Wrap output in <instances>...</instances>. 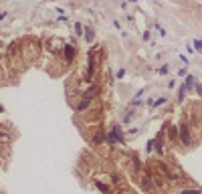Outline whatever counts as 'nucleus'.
<instances>
[{
	"instance_id": "1",
	"label": "nucleus",
	"mask_w": 202,
	"mask_h": 194,
	"mask_svg": "<svg viewBox=\"0 0 202 194\" xmlns=\"http://www.w3.org/2000/svg\"><path fill=\"white\" fill-rule=\"evenodd\" d=\"M107 144L113 146V144H123V136H121V127L115 123V126L109 127V132H107Z\"/></svg>"
},
{
	"instance_id": "2",
	"label": "nucleus",
	"mask_w": 202,
	"mask_h": 194,
	"mask_svg": "<svg viewBox=\"0 0 202 194\" xmlns=\"http://www.w3.org/2000/svg\"><path fill=\"white\" fill-rule=\"evenodd\" d=\"M178 129H180V142H182V146H192V127L186 122H182L178 126Z\"/></svg>"
},
{
	"instance_id": "3",
	"label": "nucleus",
	"mask_w": 202,
	"mask_h": 194,
	"mask_svg": "<svg viewBox=\"0 0 202 194\" xmlns=\"http://www.w3.org/2000/svg\"><path fill=\"white\" fill-rule=\"evenodd\" d=\"M95 77V51L89 53V63H87V73H85V83H91Z\"/></svg>"
},
{
	"instance_id": "4",
	"label": "nucleus",
	"mask_w": 202,
	"mask_h": 194,
	"mask_svg": "<svg viewBox=\"0 0 202 194\" xmlns=\"http://www.w3.org/2000/svg\"><path fill=\"white\" fill-rule=\"evenodd\" d=\"M75 47L73 45H65L63 47V59H65V63L69 65V63H73V59H75Z\"/></svg>"
},
{
	"instance_id": "5",
	"label": "nucleus",
	"mask_w": 202,
	"mask_h": 194,
	"mask_svg": "<svg viewBox=\"0 0 202 194\" xmlns=\"http://www.w3.org/2000/svg\"><path fill=\"white\" fill-rule=\"evenodd\" d=\"M141 188H145V190H152L154 188V176L152 174H144L141 176Z\"/></svg>"
},
{
	"instance_id": "6",
	"label": "nucleus",
	"mask_w": 202,
	"mask_h": 194,
	"mask_svg": "<svg viewBox=\"0 0 202 194\" xmlns=\"http://www.w3.org/2000/svg\"><path fill=\"white\" fill-rule=\"evenodd\" d=\"M91 101H93V99H87V97H83V99H81V101L75 105V111H77V113H83V111L87 109L89 105H91Z\"/></svg>"
},
{
	"instance_id": "7",
	"label": "nucleus",
	"mask_w": 202,
	"mask_h": 194,
	"mask_svg": "<svg viewBox=\"0 0 202 194\" xmlns=\"http://www.w3.org/2000/svg\"><path fill=\"white\" fill-rule=\"evenodd\" d=\"M168 140L170 142H178L180 140V129H178V126H170L168 127Z\"/></svg>"
},
{
	"instance_id": "8",
	"label": "nucleus",
	"mask_w": 202,
	"mask_h": 194,
	"mask_svg": "<svg viewBox=\"0 0 202 194\" xmlns=\"http://www.w3.org/2000/svg\"><path fill=\"white\" fill-rule=\"evenodd\" d=\"M196 77L194 75H188L186 77V81H184V87H186V91H194V87H196Z\"/></svg>"
},
{
	"instance_id": "9",
	"label": "nucleus",
	"mask_w": 202,
	"mask_h": 194,
	"mask_svg": "<svg viewBox=\"0 0 202 194\" xmlns=\"http://www.w3.org/2000/svg\"><path fill=\"white\" fill-rule=\"evenodd\" d=\"M83 37H85V41H87V42H93V41H95V34H93V28H85V34H83Z\"/></svg>"
},
{
	"instance_id": "10",
	"label": "nucleus",
	"mask_w": 202,
	"mask_h": 194,
	"mask_svg": "<svg viewBox=\"0 0 202 194\" xmlns=\"http://www.w3.org/2000/svg\"><path fill=\"white\" fill-rule=\"evenodd\" d=\"M178 194H202L200 188H184V190H180Z\"/></svg>"
},
{
	"instance_id": "11",
	"label": "nucleus",
	"mask_w": 202,
	"mask_h": 194,
	"mask_svg": "<svg viewBox=\"0 0 202 194\" xmlns=\"http://www.w3.org/2000/svg\"><path fill=\"white\" fill-rule=\"evenodd\" d=\"M134 117H135V111H134V109H130V111H127L126 115H123V123H130V122H131V119H134Z\"/></svg>"
},
{
	"instance_id": "12",
	"label": "nucleus",
	"mask_w": 202,
	"mask_h": 194,
	"mask_svg": "<svg viewBox=\"0 0 202 194\" xmlns=\"http://www.w3.org/2000/svg\"><path fill=\"white\" fill-rule=\"evenodd\" d=\"M75 34H77V37H81V34H85V28L81 27V22H75Z\"/></svg>"
},
{
	"instance_id": "13",
	"label": "nucleus",
	"mask_w": 202,
	"mask_h": 194,
	"mask_svg": "<svg viewBox=\"0 0 202 194\" xmlns=\"http://www.w3.org/2000/svg\"><path fill=\"white\" fill-rule=\"evenodd\" d=\"M166 101H168V97H160V99H156V101L152 103V107H160V105H164Z\"/></svg>"
},
{
	"instance_id": "14",
	"label": "nucleus",
	"mask_w": 202,
	"mask_h": 194,
	"mask_svg": "<svg viewBox=\"0 0 202 194\" xmlns=\"http://www.w3.org/2000/svg\"><path fill=\"white\" fill-rule=\"evenodd\" d=\"M95 186H97V188H99V190H101L103 194H107V192H109V190H107V186H105V184H101V182H99V180H95Z\"/></svg>"
},
{
	"instance_id": "15",
	"label": "nucleus",
	"mask_w": 202,
	"mask_h": 194,
	"mask_svg": "<svg viewBox=\"0 0 202 194\" xmlns=\"http://www.w3.org/2000/svg\"><path fill=\"white\" fill-rule=\"evenodd\" d=\"M184 95H186V87H184V85H180V91H178V101H182Z\"/></svg>"
},
{
	"instance_id": "16",
	"label": "nucleus",
	"mask_w": 202,
	"mask_h": 194,
	"mask_svg": "<svg viewBox=\"0 0 202 194\" xmlns=\"http://www.w3.org/2000/svg\"><path fill=\"white\" fill-rule=\"evenodd\" d=\"M194 51L202 53V41H198V38H194Z\"/></svg>"
},
{
	"instance_id": "17",
	"label": "nucleus",
	"mask_w": 202,
	"mask_h": 194,
	"mask_svg": "<svg viewBox=\"0 0 202 194\" xmlns=\"http://www.w3.org/2000/svg\"><path fill=\"white\" fill-rule=\"evenodd\" d=\"M134 168H135V170H140V168H141V162L140 160H137V158L134 156Z\"/></svg>"
},
{
	"instance_id": "18",
	"label": "nucleus",
	"mask_w": 202,
	"mask_h": 194,
	"mask_svg": "<svg viewBox=\"0 0 202 194\" xmlns=\"http://www.w3.org/2000/svg\"><path fill=\"white\" fill-rule=\"evenodd\" d=\"M123 75H126V69H119V71H117V79H121Z\"/></svg>"
},
{
	"instance_id": "19",
	"label": "nucleus",
	"mask_w": 202,
	"mask_h": 194,
	"mask_svg": "<svg viewBox=\"0 0 202 194\" xmlns=\"http://www.w3.org/2000/svg\"><path fill=\"white\" fill-rule=\"evenodd\" d=\"M160 73H162V75H166V73H168V67H166V65H164V67H160Z\"/></svg>"
},
{
	"instance_id": "20",
	"label": "nucleus",
	"mask_w": 202,
	"mask_h": 194,
	"mask_svg": "<svg viewBox=\"0 0 202 194\" xmlns=\"http://www.w3.org/2000/svg\"><path fill=\"white\" fill-rule=\"evenodd\" d=\"M196 91H198V95H202V85L200 83H196Z\"/></svg>"
},
{
	"instance_id": "21",
	"label": "nucleus",
	"mask_w": 202,
	"mask_h": 194,
	"mask_svg": "<svg viewBox=\"0 0 202 194\" xmlns=\"http://www.w3.org/2000/svg\"><path fill=\"white\" fill-rule=\"evenodd\" d=\"M6 18V12H0V20H4Z\"/></svg>"
},
{
	"instance_id": "22",
	"label": "nucleus",
	"mask_w": 202,
	"mask_h": 194,
	"mask_svg": "<svg viewBox=\"0 0 202 194\" xmlns=\"http://www.w3.org/2000/svg\"><path fill=\"white\" fill-rule=\"evenodd\" d=\"M2 111H4V109H2V107H0V113H2Z\"/></svg>"
}]
</instances>
